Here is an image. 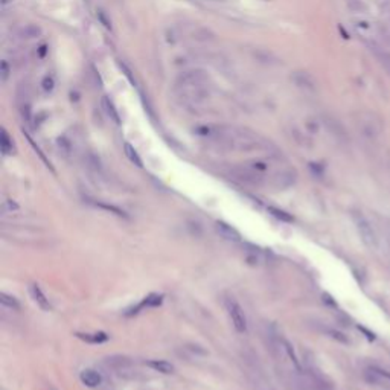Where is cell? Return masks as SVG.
Returning <instances> with one entry per match:
<instances>
[{"label":"cell","instance_id":"ac0fdd59","mask_svg":"<svg viewBox=\"0 0 390 390\" xmlns=\"http://www.w3.org/2000/svg\"><path fill=\"white\" fill-rule=\"evenodd\" d=\"M89 203L93 204V206L98 207V209L111 212V213H115V215H118V216H127L122 209H119V207H116V206H113V204H107V203H104V201H96V200H89Z\"/></svg>","mask_w":390,"mask_h":390},{"label":"cell","instance_id":"8992f818","mask_svg":"<svg viewBox=\"0 0 390 390\" xmlns=\"http://www.w3.org/2000/svg\"><path fill=\"white\" fill-rule=\"evenodd\" d=\"M215 229H216V232L222 238L227 240V241H233V243H240L241 241L240 232L235 227H232L230 224H227V222H224V221H216L215 222Z\"/></svg>","mask_w":390,"mask_h":390},{"label":"cell","instance_id":"e0dca14e","mask_svg":"<svg viewBox=\"0 0 390 390\" xmlns=\"http://www.w3.org/2000/svg\"><path fill=\"white\" fill-rule=\"evenodd\" d=\"M372 52H373V55H375V58L378 60V63L390 73V52H388V50H384V49H381V47H373Z\"/></svg>","mask_w":390,"mask_h":390},{"label":"cell","instance_id":"5b68a950","mask_svg":"<svg viewBox=\"0 0 390 390\" xmlns=\"http://www.w3.org/2000/svg\"><path fill=\"white\" fill-rule=\"evenodd\" d=\"M105 364H107L110 369H113V370L119 372L121 375H122V373H127V372H133V367H134L131 358H128V357H125V355H111V357H107V358H105Z\"/></svg>","mask_w":390,"mask_h":390},{"label":"cell","instance_id":"6da1fadb","mask_svg":"<svg viewBox=\"0 0 390 390\" xmlns=\"http://www.w3.org/2000/svg\"><path fill=\"white\" fill-rule=\"evenodd\" d=\"M357 125L367 137H378L382 133V119L373 111H361L357 116Z\"/></svg>","mask_w":390,"mask_h":390},{"label":"cell","instance_id":"277c9868","mask_svg":"<svg viewBox=\"0 0 390 390\" xmlns=\"http://www.w3.org/2000/svg\"><path fill=\"white\" fill-rule=\"evenodd\" d=\"M209 81V76L204 70L200 69H192V70H185L179 75L177 78V86L183 87H197V86H206Z\"/></svg>","mask_w":390,"mask_h":390},{"label":"cell","instance_id":"7a4b0ae2","mask_svg":"<svg viewBox=\"0 0 390 390\" xmlns=\"http://www.w3.org/2000/svg\"><path fill=\"white\" fill-rule=\"evenodd\" d=\"M226 309H227V314H229L235 329L240 334H244L247 331V319H246V314H244V309L241 308V305L233 299H227Z\"/></svg>","mask_w":390,"mask_h":390},{"label":"cell","instance_id":"7c38bea8","mask_svg":"<svg viewBox=\"0 0 390 390\" xmlns=\"http://www.w3.org/2000/svg\"><path fill=\"white\" fill-rule=\"evenodd\" d=\"M146 364H148V367H151L152 370L160 372V373H165V375H170V373H173V372L176 370L174 364H171L170 361H166V360H151V361H148Z\"/></svg>","mask_w":390,"mask_h":390},{"label":"cell","instance_id":"d6986e66","mask_svg":"<svg viewBox=\"0 0 390 390\" xmlns=\"http://www.w3.org/2000/svg\"><path fill=\"white\" fill-rule=\"evenodd\" d=\"M124 151H125V155L130 159V162H131V163H134L136 166H139V168H142V166H143L142 159L139 157V154H137V151L134 149V146H133V145L125 143V145H124Z\"/></svg>","mask_w":390,"mask_h":390},{"label":"cell","instance_id":"484cf974","mask_svg":"<svg viewBox=\"0 0 390 390\" xmlns=\"http://www.w3.org/2000/svg\"><path fill=\"white\" fill-rule=\"evenodd\" d=\"M360 329H361V331H363V332L366 334V336H367V339H369V340H373V339H375V336H373V334H370V332H369L367 329H364V328H360Z\"/></svg>","mask_w":390,"mask_h":390},{"label":"cell","instance_id":"4316f807","mask_svg":"<svg viewBox=\"0 0 390 390\" xmlns=\"http://www.w3.org/2000/svg\"><path fill=\"white\" fill-rule=\"evenodd\" d=\"M87 2H89V0H87Z\"/></svg>","mask_w":390,"mask_h":390},{"label":"cell","instance_id":"9c48e42d","mask_svg":"<svg viewBox=\"0 0 390 390\" xmlns=\"http://www.w3.org/2000/svg\"><path fill=\"white\" fill-rule=\"evenodd\" d=\"M29 291H31V296H32V299H34V302L41 308V309H44V311H50V303H49V299L44 296V293L40 290V287L38 285H31L29 287Z\"/></svg>","mask_w":390,"mask_h":390},{"label":"cell","instance_id":"7402d4cb","mask_svg":"<svg viewBox=\"0 0 390 390\" xmlns=\"http://www.w3.org/2000/svg\"><path fill=\"white\" fill-rule=\"evenodd\" d=\"M267 210H268V213H271V215H273L274 218H277V219H281L282 222H293V221H294V218H293L290 213H287L285 210H282V209L268 207Z\"/></svg>","mask_w":390,"mask_h":390},{"label":"cell","instance_id":"d4e9b609","mask_svg":"<svg viewBox=\"0 0 390 390\" xmlns=\"http://www.w3.org/2000/svg\"><path fill=\"white\" fill-rule=\"evenodd\" d=\"M8 76H10V66L7 61H4L2 63V83H5L8 80Z\"/></svg>","mask_w":390,"mask_h":390},{"label":"cell","instance_id":"9a60e30c","mask_svg":"<svg viewBox=\"0 0 390 390\" xmlns=\"http://www.w3.org/2000/svg\"><path fill=\"white\" fill-rule=\"evenodd\" d=\"M294 83L306 90H316V83L313 80V76L306 72H296L294 73Z\"/></svg>","mask_w":390,"mask_h":390},{"label":"cell","instance_id":"2e32d148","mask_svg":"<svg viewBox=\"0 0 390 390\" xmlns=\"http://www.w3.org/2000/svg\"><path fill=\"white\" fill-rule=\"evenodd\" d=\"M323 124L326 125V128L334 134V136H337V137H345L346 134H345V128L342 127V124L337 121V119H334V118H331V116H325L323 118Z\"/></svg>","mask_w":390,"mask_h":390},{"label":"cell","instance_id":"5bb4252c","mask_svg":"<svg viewBox=\"0 0 390 390\" xmlns=\"http://www.w3.org/2000/svg\"><path fill=\"white\" fill-rule=\"evenodd\" d=\"M41 32H43V31H41V28H40V26L29 23V25L22 26V28L17 31V35H19L20 38H25V40H32V38L40 37V35H41Z\"/></svg>","mask_w":390,"mask_h":390},{"label":"cell","instance_id":"603a6c76","mask_svg":"<svg viewBox=\"0 0 390 390\" xmlns=\"http://www.w3.org/2000/svg\"><path fill=\"white\" fill-rule=\"evenodd\" d=\"M41 86H43V90H44V92H50V90L53 89V86H55L53 76H50V75L44 76V80H43Z\"/></svg>","mask_w":390,"mask_h":390},{"label":"cell","instance_id":"ffe728a7","mask_svg":"<svg viewBox=\"0 0 390 390\" xmlns=\"http://www.w3.org/2000/svg\"><path fill=\"white\" fill-rule=\"evenodd\" d=\"M13 140H11V137H10V134L7 133V130L4 128L2 130V136H0V148H2V152L5 154V155H8V154H11L13 152Z\"/></svg>","mask_w":390,"mask_h":390},{"label":"cell","instance_id":"8fae6325","mask_svg":"<svg viewBox=\"0 0 390 390\" xmlns=\"http://www.w3.org/2000/svg\"><path fill=\"white\" fill-rule=\"evenodd\" d=\"M101 105H102V110H104V113L113 121L115 124H121V118H119V113H118V110L115 108V105H113V102H111L107 96H104L102 99H101Z\"/></svg>","mask_w":390,"mask_h":390},{"label":"cell","instance_id":"30bf717a","mask_svg":"<svg viewBox=\"0 0 390 390\" xmlns=\"http://www.w3.org/2000/svg\"><path fill=\"white\" fill-rule=\"evenodd\" d=\"M76 337L84 340V342H87V343H92V345L105 343L110 339V336H108V334H105V332H92V334H81V332H78Z\"/></svg>","mask_w":390,"mask_h":390},{"label":"cell","instance_id":"44dd1931","mask_svg":"<svg viewBox=\"0 0 390 390\" xmlns=\"http://www.w3.org/2000/svg\"><path fill=\"white\" fill-rule=\"evenodd\" d=\"M0 302H2V305H4V306L11 308V309H14V311H19V309H20V303H19V300H17L14 296H10V294H7V293H2V294H0Z\"/></svg>","mask_w":390,"mask_h":390},{"label":"cell","instance_id":"4fadbf2b","mask_svg":"<svg viewBox=\"0 0 390 390\" xmlns=\"http://www.w3.org/2000/svg\"><path fill=\"white\" fill-rule=\"evenodd\" d=\"M163 302V296L162 294H149L148 297H145L136 308H133V311L131 313H128V314H136V313H139L140 309H143V308H151V306H159L160 303Z\"/></svg>","mask_w":390,"mask_h":390},{"label":"cell","instance_id":"cb8c5ba5","mask_svg":"<svg viewBox=\"0 0 390 390\" xmlns=\"http://www.w3.org/2000/svg\"><path fill=\"white\" fill-rule=\"evenodd\" d=\"M17 209H19V206H17L14 201H11V200L4 201V204H2V212H4V213L13 212V210H17Z\"/></svg>","mask_w":390,"mask_h":390},{"label":"cell","instance_id":"ba28073f","mask_svg":"<svg viewBox=\"0 0 390 390\" xmlns=\"http://www.w3.org/2000/svg\"><path fill=\"white\" fill-rule=\"evenodd\" d=\"M80 378H81L83 384L87 385V387H98V385L102 382L101 373L96 372V370H93V369H86V370H83L81 375H80Z\"/></svg>","mask_w":390,"mask_h":390},{"label":"cell","instance_id":"3957f363","mask_svg":"<svg viewBox=\"0 0 390 390\" xmlns=\"http://www.w3.org/2000/svg\"><path fill=\"white\" fill-rule=\"evenodd\" d=\"M354 221H355V226H357V230L363 240V243L367 246V247H375L376 246V235L370 226V222L367 221V218L361 213H354Z\"/></svg>","mask_w":390,"mask_h":390},{"label":"cell","instance_id":"52a82bcc","mask_svg":"<svg viewBox=\"0 0 390 390\" xmlns=\"http://www.w3.org/2000/svg\"><path fill=\"white\" fill-rule=\"evenodd\" d=\"M366 379L373 384H381L382 381L385 384V382H390V373L385 370H381L378 367H370L366 372Z\"/></svg>","mask_w":390,"mask_h":390}]
</instances>
